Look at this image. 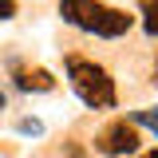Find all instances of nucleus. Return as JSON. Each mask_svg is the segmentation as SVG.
I'll use <instances>...</instances> for the list:
<instances>
[{"label":"nucleus","instance_id":"obj_10","mask_svg":"<svg viewBox=\"0 0 158 158\" xmlns=\"http://www.w3.org/2000/svg\"><path fill=\"white\" fill-rule=\"evenodd\" d=\"M0 111H4V91H0Z\"/></svg>","mask_w":158,"mask_h":158},{"label":"nucleus","instance_id":"obj_7","mask_svg":"<svg viewBox=\"0 0 158 158\" xmlns=\"http://www.w3.org/2000/svg\"><path fill=\"white\" fill-rule=\"evenodd\" d=\"M20 135H44V123L40 118H20Z\"/></svg>","mask_w":158,"mask_h":158},{"label":"nucleus","instance_id":"obj_6","mask_svg":"<svg viewBox=\"0 0 158 158\" xmlns=\"http://www.w3.org/2000/svg\"><path fill=\"white\" fill-rule=\"evenodd\" d=\"M131 123H142V127H150L158 135V107H146V111H135L131 115Z\"/></svg>","mask_w":158,"mask_h":158},{"label":"nucleus","instance_id":"obj_2","mask_svg":"<svg viewBox=\"0 0 158 158\" xmlns=\"http://www.w3.org/2000/svg\"><path fill=\"white\" fill-rule=\"evenodd\" d=\"M67 79H71L75 95L83 99L87 107H115V83H111V75H107L99 63L67 59Z\"/></svg>","mask_w":158,"mask_h":158},{"label":"nucleus","instance_id":"obj_3","mask_svg":"<svg viewBox=\"0 0 158 158\" xmlns=\"http://www.w3.org/2000/svg\"><path fill=\"white\" fill-rule=\"evenodd\" d=\"M95 150H99V154H107V158L135 154V150H138V131H135V123H127V118L111 123V127L95 138Z\"/></svg>","mask_w":158,"mask_h":158},{"label":"nucleus","instance_id":"obj_9","mask_svg":"<svg viewBox=\"0 0 158 158\" xmlns=\"http://www.w3.org/2000/svg\"><path fill=\"white\" fill-rule=\"evenodd\" d=\"M138 158H158V150H150V154H138Z\"/></svg>","mask_w":158,"mask_h":158},{"label":"nucleus","instance_id":"obj_4","mask_svg":"<svg viewBox=\"0 0 158 158\" xmlns=\"http://www.w3.org/2000/svg\"><path fill=\"white\" fill-rule=\"evenodd\" d=\"M16 87L20 91H52L56 87V79L48 75V71H28V67H16Z\"/></svg>","mask_w":158,"mask_h":158},{"label":"nucleus","instance_id":"obj_8","mask_svg":"<svg viewBox=\"0 0 158 158\" xmlns=\"http://www.w3.org/2000/svg\"><path fill=\"white\" fill-rule=\"evenodd\" d=\"M16 16V8H12V0H0V20H12Z\"/></svg>","mask_w":158,"mask_h":158},{"label":"nucleus","instance_id":"obj_11","mask_svg":"<svg viewBox=\"0 0 158 158\" xmlns=\"http://www.w3.org/2000/svg\"><path fill=\"white\" fill-rule=\"evenodd\" d=\"M154 79H158V63H154Z\"/></svg>","mask_w":158,"mask_h":158},{"label":"nucleus","instance_id":"obj_1","mask_svg":"<svg viewBox=\"0 0 158 158\" xmlns=\"http://www.w3.org/2000/svg\"><path fill=\"white\" fill-rule=\"evenodd\" d=\"M59 16L67 24H75L83 32H95V36H123L131 28V16L118 12V8H107L99 0H63L59 4Z\"/></svg>","mask_w":158,"mask_h":158},{"label":"nucleus","instance_id":"obj_5","mask_svg":"<svg viewBox=\"0 0 158 158\" xmlns=\"http://www.w3.org/2000/svg\"><path fill=\"white\" fill-rule=\"evenodd\" d=\"M142 28L158 36V0H142Z\"/></svg>","mask_w":158,"mask_h":158}]
</instances>
